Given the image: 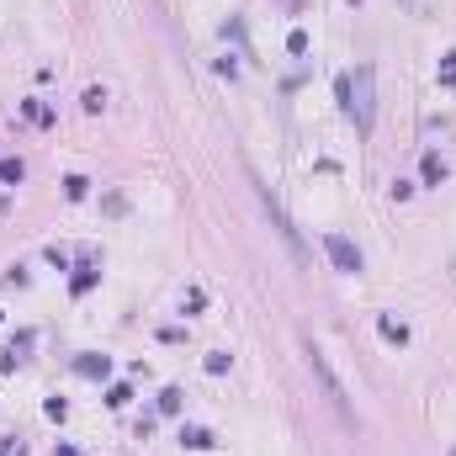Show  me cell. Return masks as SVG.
Returning <instances> with one entry per match:
<instances>
[{
	"instance_id": "cell-6",
	"label": "cell",
	"mask_w": 456,
	"mask_h": 456,
	"mask_svg": "<svg viewBox=\"0 0 456 456\" xmlns=\"http://www.w3.org/2000/svg\"><path fill=\"white\" fill-rule=\"evenodd\" d=\"M180 445H192V451H213L217 435H213V430H202V424H180Z\"/></svg>"
},
{
	"instance_id": "cell-16",
	"label": "cell",
	"mask_w": 456,
	"mask_h": 456,
	"mask_svg": "<svg viewBox=\"0 0 456 456\" xmlns=\"http://www.w3.org/2000/svg\"><path fill=\"white\" fill-rule=\"evenodd\" d=\"M80 107H85V112H101V107H107V90H101V85H90V90H85V101H80Z\"/></svg>"
},
{
	"instance_id": "cell-11",
	"label": "cell",
	"mask_w": 456,
	"mask_h": 456,
	"mask_svg": "<svg viewBox=\"0 0 456 456\" xmlns=\"http://www.w3.org/2000/svg\"><path fill=\"white\" fill-rule=\"evenodd\" d=\"M85 192H90L85 175H64V196H69V202H85Z\"/></svg>"
},
{
	"instance_id": "cell-2",
	"label": "cell",
	"mask_w": 456,
	"mask_h": 456,
	"mask_svg": "<svg viewBox=\"0 0 456 456\" xmlns=\"http://www.w3.org/2000/svg\"><path fill=\"white\" fill-rule=\"evenodd\" d=\"M255 192H260V207H265V217H271V228H276V234H281V244L292 250V260H297V265H308V250H302V239H297V223H292V217H287V207L276 202V192H271V186H265L260 175H255Z\"/></svg>"
},
{
	"instance_id": "cell-18",
	"label": "cell",
	"mask_w": 456,
	"mask_h": 456,
	"mask_svg": "<svg viewBox=\"0 0 456 456\" xmlns=\"http://www.w3.org/2000/svg\"><path fill=\"white\" fill-rule=\"evenodd\" d=\"M441 85H456V53H445V59H441Z\"/></svg>"
},
{
	"instance_id": "cell-17",
	"label": "cell",
	"mask_w": 456,
	"mask_h": 456,
	"mask_svg": "<svg viewBox=\"0 0 456 456\" xmlns=\"http://www.w3.org/2000/svg\"><path fill=\"white\" fill-rule=\"evenodd\" d=\"M128 398H133V387H128V382H117V387H112V393H107V403H112V408H122V403H128Z\"/></svg>"
},
{
	"instance_id": "cell-23",
	"label": "cell",
	"mask_w": 456,
	"mask_h": 456,
	"mask_svg": "<svg viewBox=\"0 0 456 456\" xmlns=\"http://www.w3.org/2000/svg\"><path fill=\"white\" fill-rule=\"evenodd\" d=\"M53 456H80V451H74V445H59V451H53Z\"/></svg>"
},
{
	"instance_id": "cell-15",
	"label": "cell",
	"mask_w": 456,
	"mask_h": 456,
	"mask_svg": "<svg viewBox=\"0 0 456 456\" xmlns=\"http://www.w3.org/2000/svg\"><path fill=\"white\" fill-rule=\"evenodd\" d=\"M228 366H234V356H228V350H213V356H207V372H213V377H223Z\"/></svg>"
},
{
	"instance_id": "cell-21",
	"label": "cell",
	"mask_w": 456,
	"mask_h": 456,
	"mask_svg": "<svg viewBox=\"0 0 456 456\" xmlns=\"http://www.w3.org/2000/svg\"><path fill=\"white\" fill-rule=\"evenodd\" d=\"M16 361H22V356H16V350H0V372H11Z\"/></svg>"
},
{
	"instance_id": "cell-20",
	"label": "cell",
	"mask_w": 456,
	"mask_h": 456,
	"mask_svg": "<svg viewBox=\"0 0 456 456\" xmlns=\"http://www.w3.org/2000/svg\"><path fill=\"white\" fill-rule=\"evenodd\" d=\"M202 302H207V297H202V287L186 292V313H202Z\"/></svg>"
},
{
	"instance_id": "cell-5",
	"label": "cell",
	"mask_w": 456,
	"mask_h": 456,
	"mask_svg": "<svg viewBox=\"0 0 456 456\" xmlns=\"http://www.w3.org/2000/svg\"><path fill=\"white\" fill-rule=\"evenodd\" d=\"M74 372L90 377V382H101V377L112 372V356H74Z\"/></svg>"
},
{
	"instance_id": "cell-13",
	"label": "cell",
	"mask_w": 456,
	"mask_h": 456,
	"mask_svg": "<svg viewBox=\"0 0 456 456\" xmlns=\"http://www.w3.org/2000/svg\"><path fill=\"white\" fill-rule=\"evenodd\" d=\"M96 281H101V271H96V265H80V276H74V292L85 297V292L96 287Z\"/></svg>"
},
{
	"instance_id": "cell-9",
	"label": "cell",
	"mask_w": 456,
	"mask_h": 456,
	"mask_svg": "<svg viewBox=\"0 0 456 456\" xmlns=\"http://www.w3.org/2000/svg\"><path fill=\"white\" fill-rule=\"evenodd\" d=\"M22 117H27V122H37V128H48V122H53V112L43 107V101H22Z\"/></svg>"
},
{
	"instance_id": "cell-14",
	"label": "cell",
	"mask_w": 456,
	"mask_h": 456,
	"mask_svg": "<svg viewBox=\"0 0 456 456\" xmlns=\"http://www.w3.org/2000/svg\"><path fill=\"white\" fill-rule=\"evenodd\" d=\"M287 53H292V59H308V32H302V27L287 37Z\"/></svg>"
},
{
	"instance_id": "cell-22",
	"label": "cell",
	"mask_w": 456,
	"mask_h": 456,
	"mask_svg": "<svg viewBox=\"0 0 456 456\" xmlns=\"http://www.w3.org/2000/svg\"><path fill=\"white\" fill-rule=\"evenodd\" d=\"M11 451H22V445H16V441H0V456H11Z\"/></svg>"
},
{
	"instance_id": "cell-1",
	"label": "cell",
	"mask_w": 456,
	"mask_h": 456,
	"mask_svg": "<svg viewBox=\"0 0 456 456\" xmlns=\"http://www.w3.org/2000/svg\"><path fill=\"white\" fill-rule=\"evenodd\" d=\"M377 74H372V64H361L356 74H350V96H345V117L356 122V133L366 138L372 133V122H377Z\"/></svg>"
},
{
	"instance_id": "cell-12",
	"label": "cell",
	"mask_w": 456,
	"mask_h": 456,
	"mask_svg": "<svg viewBox=\"0 0 456 456\" xmlns=\"http://www.w3.org/2000/svg\"><path fill=\"white\" fill-rule=\"evenodd\" d=\"M180 403H186L180 387H165V393H159V414H180Z\"/></svg>"
},
{
	"instance_id": "cell-4",
	"label": "cell",
	"mask_w": 456,
	"mask_h": 456,
	"mask_svg": "<svg viewBox=\"0 0 456 456\" xmlns=\"http://www.w3.org/2000/svg\"><path fill=\"white\" fill-rule=\"evenodd\" d=\"M324 255L335 260V271H345V276H361V265H366L361 250L345 239V234H324Z\"/></svg>"
},
{
	"instance_id": "cell-7",
	"label": "cell",
	"mask_w": 456,
	"mask_h": 456,
	"mask_svg": "<svg viewBox=\"0 0 456 456\" xmlns=\"http://www.w3.org/2000/svg\"><path fill=\"white\" fill-rule=\"evenodd\" d=\"M420 180H424V186H441V180H445V159L435 154V149L420 159Z\"/></svg>"
},
{
	"instance_id": "cell-8",
	"label": "cell",
	"mask_w": 456,
	"mask_h": 456,
	"mask_svg": "<svg viewBox=\"0 0 456 456\" xmlns=\"http://www.w3.org/2000/svg\"><path fill=\"white\" fill-rule=\"evenodd\" d=\"M377 329H382V340H387V345H408V329L398 324V318H387V313L377 318Z\"/></svg>"
},
{
	"instance_id": "cell-3",
	"label": "cell",
	"mask_w": 456,
	"mask_h": 456,
	"mask_svg": "<svg viewBox=\"0 0 456 456\" xmlns=\"http://www.w3.org/2000/svg\"><path fill=\"white\" fill-rule=\"evenodd\" d=\"M308 366H313V377L324 382L329 403H335L340 414H345V420H350V398H345V387H340V377H335V366H329V356H324V350H318V345H313V340H308Z\"/></svg>"
},
{
	"instance_id": "cell-10",
	"label": "cell",
	"mask_w": 456,
	"mask_h": 456,
	"mask_svg": "<svg viewBox=\"0 0 456 456\" xmlns=\"http://www.w3.org/2000/svg\"><path fill=\"white\" fill-rule=\"evenodd\" d=\"M22 175H27L22 159H0V180H6V186H22Z\"/></svg>"
},
{
	"instance_id": "cell-19",
	"label": "cell",
	"mask_w": 456,
	"mask_h": 456,
	"mask_svg": "<svg viewBox=\"0 0 456 456\" xmlns=\"http://www.w3.org/2000/svg\"><path fill=\"white\" fill-rule=\"evenodd\" d=\"M43 414H48V420H64V414H69V403H64V398H48V403H43Z\"/></svg>"
}]
</instances>
